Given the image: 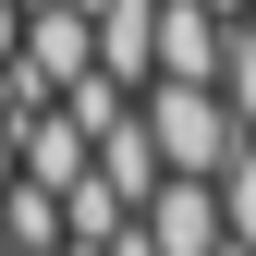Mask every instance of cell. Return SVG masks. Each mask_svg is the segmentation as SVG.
Instances as JSON below:
<instances>
[{
  "label": "cell",
  "instance_id": "2",
  "mask_svg": "<svg viewBox=\"0 0 256 256\" xmlns=\"http://www.w3.org/2000/svg\"><path fill=\"white\" fill-rule=\"evenodd\" d=\"M12 61L49 86H74V74H98V24H86V0H24V37H12Z\"/></svg>",
  "mask_w": 256,
  "mask_h": 256
},
{
  "label": "cell",
  "instance_id": "1",
  "mask_svg": "<svg viewBox=\"0 0 256 256\" xmlns=\"http://www.w3.org/2000/svg\"><path fill=\"white\" fill-rule=\"evenodd\" d=\"M134 122H146L158 171H196V183H220V158L244 146L232 98H220V86H183V74H146V86H134Z\"/></svg>",
  "mask_w": 256,
  "mask_h": 256
},
{
  "label": "cell",
  "instance_id": "5",
  "mask_svg": "<svg viewBox=\"0 0 256 256\" xmlns=\"http://www.w3.org/2000/svg\"><path fill=\"white\" fill-rule=\"evenodd\" d=\"M220 98H232V122L256 134V0L232 12V37H220Z\"/></svg>",
  "mask_w": 256,
  "mask_h": 256
},
{
  "label": "cell",
  "instance_id": "7",
  "mask_svg": "<svg viewBox=\"0 0 256 256\" xmlns=\"http://www.w3.org/2000/svg\"><path fill=\"white\" fill-rule=\"evenodd\" d=\"M0 183H12V110H0Z\"/></svg>",
  "mask_w": 256,
  "mask_h": 256
},
{
  "label": "cell",
  "instance_id": "6",
  "mask_svg": "<svg viewBox=\"0 0 256 256\" xmlns=\"http://www.w3.org/2000/svg\"><path fill=\"white\" fill-rule=\"evenodd\" d=\"M12 37H24V0H0V61H12Z\"/></svg>",
  "mask_w": 256,
  "mask_h": 256
},
{
  "label": "cell",
  "instance_id": "4",
  "mask_svg": "<svg viewBox=\"0 0 256 256\" xmlns=\"http://www.w3.org/2000/svg\"><path fill=\"white\" fill-rule=\"evenodd\" d=\"M220 232H232V256H256V134L220 158Z\"/></svg>",
  "mask_w": 256,
  "mask_h": 256
},
{
  "label": "cell",
  "instance_id": "3",
  "mask_svg": "<svg viewBox=\"0 0 256 256\" xmlns=\"http://www.w3.org/2000/svg\"><path fill=\"white\" fill-rule=\"evenodd\" d=\"M134 220H146L158 256H220V244H232V232H220V183H196V171H158Z\"/></svg>",
  "mask_w": 256,
  "mask_h": 256
}]
</instances>
